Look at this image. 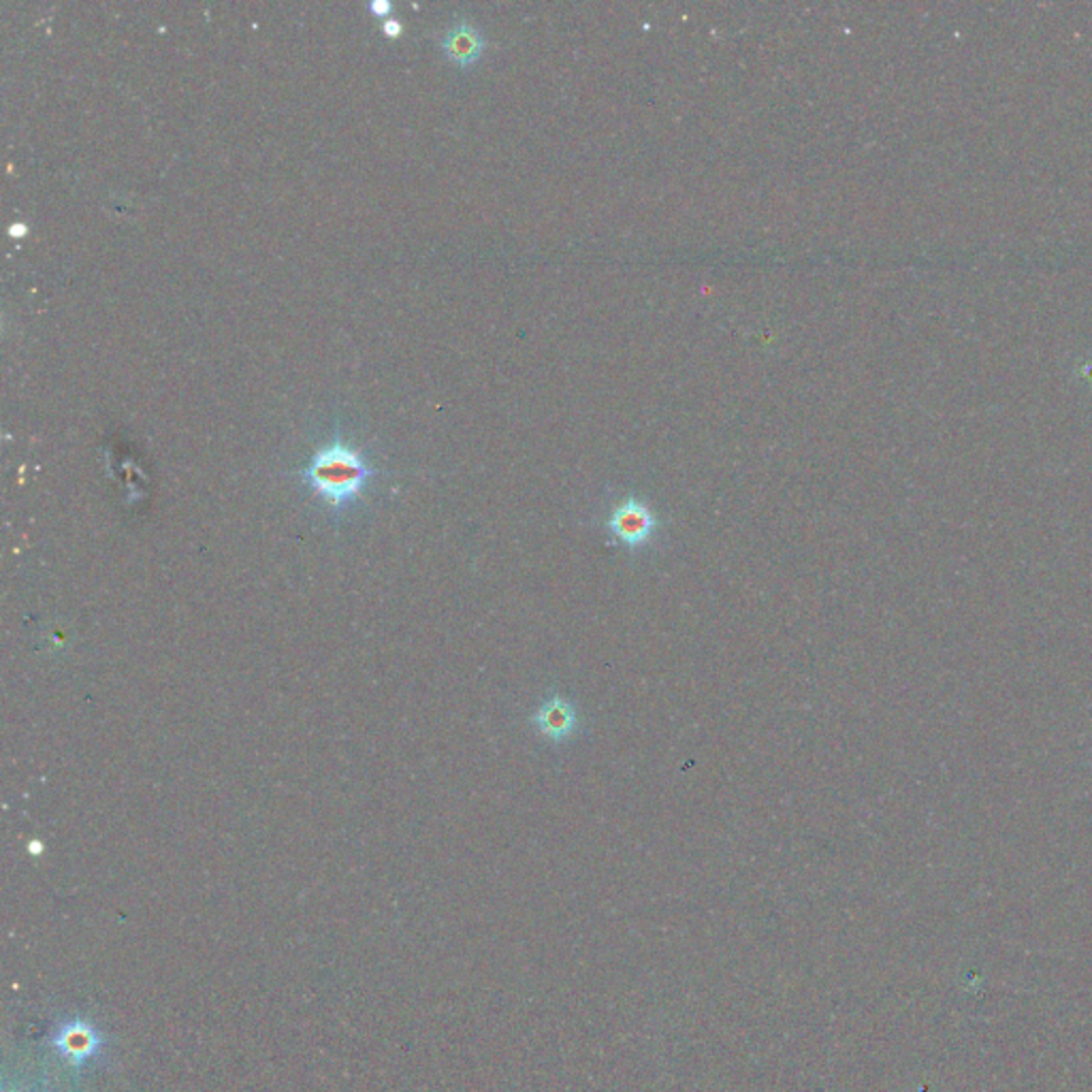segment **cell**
Masks as SVG:
<instances>
[{
	"label": "cell",
	"mask_w": 1092,
	"mask_h": 1092,
	"mask_svg": "<svg viewBox=\"0 0 1092 1092\" xmlns=\"http://www.w3.org/2000/svg\"><path fill=\"white\" fill-rule=\"evenodd\" d=\"M303 481L321 495L331 508L343 510L361 497L374 468L363 452L343 442L339 432L305 465Z\"/></svg>",
	"instance_id": "obj_1"
},
{
	"label": "cell",
	"mask_w": 1092,
	"mask_h": 1092,
	"mask_svg": "<svg viewBox=\"0 0 1092 1092\" xmlns=\"http://www.w3.org/2000/svg\"><path fill=\"white\" fill-rule=\"evenodd\" d=\"M604 530L625 548L641 550L651 545L661 532V521L645 499L628 495L610 506L604 519Z\"/></svg>",
	"instance_id": "obj_2"
},
{
	"label": "cell",
	"mask_w": 1092,
	"mask_h": 1092,
	"mask_svg": "<svg viewBox=\"0 0 1092 1092\" xmlns=\"http://www.w3.org/2000/svg\"><path fill=\"white\" fill-rule=\"evenodd\" d=\"M530 721L540 739L550 745L568 743L581 730L579 708L570 698L561 694H550L545 698V702L534 710Z\"/></svg>",
	"instance_id": "obj_3"
},
{
	"label": "cell",
	"mask_w": 1092,
	"mask_h": 1092,
	"mask_svg": "<svg viewBox=\"0 0 1092 1092\" xmlns=\"http://www.w3.org/2000/svg\"><path fill=\"white\" fill-rule=\"evenodd\" d=\"M52 1044L69 1065L83 1066L101 1052L103 1037L90 1022L71 1020L58 1026Z\"/></svg>",
	"instance_id": "obj_4"
},
{
	"label": "cell",
	"mask_w": 1092,
	"mask_h": 1092,
	"mask_svg": "<svg viewBox=\"0 0 1092 1092\" xmlns=\"http://www.w3.org/2000/svg\"><path fill=\"white\" fill-rule=\"evenodd\" d=\"M442 47L452 63L470 67L485 52V36L472 22L459 20L442 36Z\"/></svg>",
	"instance_id": "obj_5"
},
{
	"label": "cell",
	"mask_w": 1092,
	"mask_h": 1092,
	"mask_svg": "<svg viewBox=\"0 0 1092 1092\" xmlns=\"http://www.w3.org/2000/svg\"><path fill=\"white\" fill-rule=\"evenodd\" d=\"M383 30L387 36H399L401 34V22L397 18H385Z\"/></svg>",
	"instance_id": "obj_6"
},
{
	"label": "cell",
	"mask_w": 1092,
	"mask_h": 1092,
	"mask_svg": "<svg viewBox=\"0 0 1092 1092\" xmlns=\"http://www.w3.org/2000/svg\"><path fill=\"white\" fill-rule=\"evenodd\" d=\"M370 9L376 16H389L392 11L390 0H370Z\"/></svg>",
	"instance_id": "obj_7"
},
{
	"label": "cell",
	"mask_w": 1092,
	"mask_h": 1092,
	"mask_svg": "<svg viewBox=\"0 0 1092 1092\" xmlns=\"http://www.w3.org/2000/svg\"><path fill=\"white\" fill-rule=\"evenodd\" d=\"M7 231H9V235H11V237H24V235H26V233H28V227L24 225V223H14Z\"/></svg>",
	"instance_id": "obj_8"
}]
</instances>
